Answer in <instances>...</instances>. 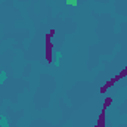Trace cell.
<instances>
[{
    "mask_svg": "<svg viewBox=\"0 0 127 127\" xmlns=\"http://www.w3.org/2000/svg\"><path fill=\"white\" fill-rule=\"evenodd\" d=\"M6 78H7V74H6V71H0V86L6 81Z\"/></svg>",
    "mask_w": 127,
    "mask_h": 127,
    "instance_id": "3",
    "label": "cell"
},
{
    "mask_svg": "<svg viewBox=\"0 0 127 127\" xmlns=\"http://www.w3.org/2000/svg\"><path fill=\"white\" fill-rule=\"evenodd\" d=\"M0 127H9V120L6 115H0Z\"/></svg>",
    "mask_w": 127,
    "mask_h": 127,
    "instance_id": "1",
    "label": "cell"
},
{
    "mask_svg": "<svg viewBox=\"0 0 127 127\" xmlns=\"http://www.w3.org/2000/svg\"><path fill=\"white\" fill-rule=\"evenodd\" d=\"M61 58H62V53L61 52H56V55H55V65L56 66L61 65Z\"/></svg>",
    "mask_w": 127,
    "mask_h": 127,
    "instance_id": "2",
    "label": "cell"
},
{
    "mask_svg": "<svg viewBox=\"0 0 127 127\" xmlns=\"http://www.w3.org/2000/svg\"><path fill=\"white\" fill-rule=\"evenodd\" d=\"M65 3L71 7H77L78 6V0H65Z\"/></svg>",
    "mask_w": 127,
    "mask_h": 127,
    "instance_id": "4",
    "label": "cell"
}]
</instances>
